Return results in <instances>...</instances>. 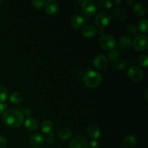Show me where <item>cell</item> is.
Returning <instances> with one entry per match:
<instances>
[{
    "mask_svg": "<svg viewBox=\"0 0 148 148\" xmlns=\"http://www.w3.org/2000/svg\"><path fill=\"white\" fill-rule=\"evenodd\" d=\"M127 29H128V31L132 35H135L136 33L138 32V28H137V26L134 24L129 25L128 27H127Z\"/></svg>",
    "mask_w": 148,
    "mask_h": 148,
    "instance_id": "cell-30",
    "label": "cell"
},
{
    "mask_svg": "<svg viewBox=\"0 0 148 148\" xmlns=\"http://www.w3.org/2000/svg\"><path fill=\"white\" fill-rule=\"evenodd\" d=\"M7 105H5V104L0 103V115H1V114H3V113H4V111H5L6 109H7Z\"/></svg>",
    "mask_w": 148,
    "mask_h": 148,
    "instance_id": "cell-35",
    "label": "cell"
},
{
    "mask_svg": "<svg viewBox=\"0 0 148 148\" xmlns=\"http://www.w3.org/2000/svg\"><path fill=\"white\" fill-rule=\"evenodd\" d=\"M53 129V124L51 120L46 119L43 121L41 124V130L45 134H50Z\"/></svg>",
    "mask_w": 148,
    "mask_h": 148,
    "instance_id": "cell-20",
    "label": "cell"
},
{
    "mask_svg": "<svg viewBox=\"0 0 148 148\" xmlns=\"http://www.w3.org/2000/svg\"><path fill=\"white\" fill-rule=\"evenodd\" d=\"M44 143V137L41 134L36 133L33 134L30 138V145L33 148L41 147Z\"/></svg>",
    "mask_w": 148,
    "mask_h": 148,
    "instance_id": "cell-11",
    "label": "cell"
},
{
    "mask_svg": "<svg viewBox=\"0 0 148 148\" xmlns=\"http://www.w3.org/2000/svg\"><path fill=\"white\" fill-rule=\"evenodd\" d=\"M49 134V137H48L46 142H47L48 145H52L54 144V143H55L54 134H53V132L50 133V134Z\"/></svg>",
    "mask_w": 148,
    "mask_h": 148,
    "instance_id": "cell-31",
    "label": "cell"
},
{
    "mask_svg": "<svg viewBox=\"0 0 148 148\" xmlns=\"http://www.w3.org/2000/svg\"><path fill=\"white\" fill-rule=\"evenodd\" d=\"M98 4H99L100 7L104 10H109L113 6L112 2L109 1V0H101L99 3H98Z\"/></svg>",
    "mask_w": 148,
    "mask_h": 148,
    "instance_id": "cell-26",
    "label": "cell"
},
{
    "mask_svg": "<svg viewBox=\"0 0 148 148\" xmlns=\"http://www.w3.org/2000/svg\"><path fill=\"white\" fill-rule=\"evenodd\" d=\"M82 80L88 88H96L102 81V75L96 71H89L84 75Z\"/></svg>",
    "mask_w": 148,
    "mask_h": 148,
    "instance_id": "cell-2",
    "label": "cell"
},
{
    "mask_svg": "<svg viewBox=\"0 0 148 148\" xmlns=\"http://www.w3.org/2000/svg\"><path fill=\"white\" fill-rule=\"evenodd\" d=\"M111 22V16L106 12L98 13L95 18V23L99 28L102 29L110 24Z\"/></svg>",
    "mask_w": 148,
    "mask_h": 148,
    "instance_id": "cell-4",
    "label": "cell"
},
{
    "mask_svg": "<svg viewBox=\"0 0 148 148\" xmlns=\"http://www.w3.org/2000/svg\"><path fill=\"white\" fill-rule=\"evenodd\" d=\"M119 56L120 53L118 50H112L108 52V56H109L110 59L112 61L117 60Z\"/></svg>",
    "mask_w": 148,
    "mask_h": 148,
    "instance_id": "cell-28",
    "label": "cell"
},
{
    "mask_svg": "<svg viewBox=\"0 0 148 148\" xmlns=\"http://www.w3.org/2000/svg\"><path fill=\"white\" fill-rule=\"evenodd\" d=\"M7 139L3 136L0 135V148H5L7 146Z\"/></svg>",
    "mask_w": 148,
    "mask_h": 148,
    "instance_id": "cell-32",
    "label": "cell"
},
{
    "mask_svg": "<svg viewBox=\"0 0 148 148\" xmlns=\"http://www.w3.org/2000/svg\"><path fill=\"white\" fill-rule=\"evenodd\" d=\"M87 133L93 140H97L101 135V131L99 127L95 124H90L87 127Z\"/></svg>",
    "mask_w": 148,
    "mask_h": 148,
    "instance_id": "cell-12",
    "label": "cell"
},
{
    "mask_svg": "<svg viewBox=\"0 0 148 148\" xmlns=\"http://www.w3.org/2000/svg\"><path fill=\"white\" fill-rule=\"evenodd\" d=\"M138 65L143 67H146L148 64V56L147 55H142L138 58L137 60Z\"/></svg>",
    "mask_w": 148,
    "mask_h": 148,
    "instance_id": "cell-27",
    "label": "cell"
},
{
    "mask_svg": "<svg viewBox=\"0 0 148 148\" xmlns=\"http://www.w3.org/2000/svg\"><path fill=\"white\" fill-rule=\"evenodd\" d=\"M38 121L33 117H29L25 121V127L30 131H36L38 129Z\"/></svg>",
    "mask_w": 148,
    "mask_h": 148,
    "instance_id": "cell-15",
    "label": "cell"
},
{
    "mask_svg": "<svg viewBox=\"0 0 148 148\" xmlns=\"http://www.w3.org/2000/svg\"><path fill=\"white\" fill-rule=\"evenodd\" d=\"M85 17L82 15H79V14H76V15L73 16L72 20H71V24H72V27L77 29L81 28L85 25Z\"/></svg>",
    "mask_w": 148,
    "mask_h": 148,
    "instance_id": "cell-14",
    "label": "cell"
},
{
    "mask_svg": "<svg viewBox=\"0 0 148 148\" xmlns=\"http://www.w3.org/2000/svg\"><path fill=\"white\" fill-rule=\"evenodd\" d=\"M132 40L130 36L127 35H123L119 38V46L121 50H127L131 46Z\"/></svg>",
    "mask_w": 148,
    "mask_h": 148,
    "instance_id": "cell-13",
    "label": "cell"
},
{
    "mask_svg": "<svg viewBox=\"0 0 148 148\" xmlns=\"http://www.w3.org/2000/svg\"><path fill=\"white\" fill-rule=\"evenodd\" d=\"M8 92L5 87L0 85V103L5 102L8 98Z\"/></svg>",
    "mask_w": 148,
    "mask_h": 148,
    "instance_id": "cell-25",
    "label": "cell"
},
{
    "mask_svg": "<svg viewBox=\"0 0 148 148\" xmlns=\"http://www.w3.org/2000/svg\"><path fill=\"white\" fill-rule=\"evenodd\" d=\"M82 9L86 15L92 16L97 11L96 3L93 0H85L82 1Z\"/></svg>",
    "mask_w": 148,
    "mask_h": 148,
    "instance_id": "cell-7",
    "label": "cell"
},
{
    "mask_svg": "<svg viewBox=\"0 0 148 148\" xmlns=\"http://www.w3.org/2000/svg\"><path fill=\"white\" fill-rule=\"evenodd\" d=\"M46 1L45 0H33L32 1V4H33V7L36 9H41L42 7L44 6Z\"/></svg>",
    "mask_w": 148,
    "mask_h": 148,
    "instance_id": "cell-29",
    "label": "cell"
},
{
    "mask_svg": "<svg viewBox=\"0 0 148 148\" xmlns=\"http://www.w3.org/2000/svg\"><path fill=\"white\" fill-rule=\"evenodd\" d=\"M147 25H148V22L146 19H143L141 20L138 23V26H137V28L138 30L143 32L144 33H147L148 32L147 29Z\"/></svg>",
    "mask_w": 148,
    "mask_h": 148,
    "instance_id": "cell-24",
    "label": "cell"
},
{
    "mask_svg": "<svg viewBox=\"0 0 148 148\" xmlns=\"http://www.w3.org/2000/svg\"><path fill=\"white\" fill-rule=\"evenodd\" d=\"M82 33L85 38H92L96 35L97 30L95 26L92 25H88L83 27Z\"/></svg>",
    "mask_w": 148,
    "mask_h": 148,
    "instance_id": "cell-17",
    "label": "cell"
},
{
    "mask_svg": "<svg viewBox=\"0 0 148 148\" xmlns=\"http://www.w3.org/2000/svg\"><path fill=\"white\" fill-rule=\"evenodd\" d=\"M99 44L105 50L112 51L116 47V40L111 34H104L100 38Z\"/></svg>",
    "mask_w": 148,
    "mask_h": 148,
    "instance_id": "cell-3",
    "label": "cell"
},
{
    "mask_svg": "<svg viewBox=\"0 0 148 148\" xmlns=\"http://www.w3.org/2000/svg\"><path fill=\"white\" fill-rule=\"evenodd\" d=\"M113 67L116 71H124L127 67V62L124 59H117L115 61Z\"/></svg>",
    "mask_w": 148,
    "mask_h": 148,
    "instance_id": "cell-21",
    "label": "cell"
},
{
    "mask_svg": "<svg viewBox=\"0 0 148 148\" xmlns=\"http://www.w3.org/2000/svg\"><path fill=\"white\" fill-rule=\"evenodd\" d=\"M88 143L83 136L78 135L74 137L69 144V148H88Z\"/></svg>",
    "mask_w": 148,
    "mask_h": 148,
    "instance_id": "cell-8",
    "label": "cell"
},
{
    "mask_svg": "<svg viewBox=\"0 0 148 148\" xmlns=\"http://www.w3.org/2000/svg\"><path fill=\"white\" fill-rule=\"evenodd\" d=\"M3 121L12 128H17L23 124L24 116L17 109H10L4 111L2 116Z\"/></svg>",
    "mask_w": 148,
    "mask_h": 148,
    "instance_id": "cell-1",
    "label": "cell"
},
{
    "mask_svg": "<svg viewBox=\"0 0 148 148\" xmlns=\"http://www.w3.org/2000/svg\"><path fill=\"white\" fill-rule=\"evenodd\" d=\"M44 7L46 12L49 14H51V15L57 14V12H59V5H58V3L54 0L46 1Z\"/></svg>",
    "mask_w": 148,
    "mask_h": 148,
    "instance_id": "cell-10",
    "label": "cell"
},
{
    "mask_svg": "<svg viewBox=\"0 0 148 148\" xmlns=\"http://www.w3.org/2000/svg\"><path fill=\"white\" fill-rule=\"evenodd\" d=\"M72 136V132L68 128H63L59 130V137L62 140H69L71 139Z\"/></svg>",
    "mask_w": 148,
    "mask_h": 148,
    "instance_id": "cell-22",
    "label": "cell"
},
{
    "mask_svg": "<svg viewBox=\"0 0 148 148\" xmlns=\"http://www.w3.org/2000/svg\"><path fill=\"white\" fill-rule=\"evenodd\" d=\"M93 64L96 69H100V70H103L108 66V58L105 55L100 54L95 58Z\"/></svg>",
    "mask_w": 148,
    "mask_h": 148,
    "instance_id": "cell-9",
    "label": "cell"
},
{
    "mask_svg": "<svg viewBox=\"0 0 148 148\" xmlns=\"http://www.w3.org/2000/svg\"><path fill=\"white\" fill-rule=\"evenodd\" d=\"M113 14H114V17L117 20L119 21H123L127 18V12L126 10L121 7H116L114 10L113 12Z\"/></svg>",
    "mask_w": 148,
    "mask_h": 148,
    "instance_id": "cell-16",
    "label": "cell"
},
{
    "mask_svg": "<svg viewBox=\"0 0 148 148\" xmlns=\"http://www.w3.org/2000/svg\"><path fill=\"white\" fill-rule=\"evenodd\" d=\"M89 145L90 148H98V146H99V143H98V142L97 140H93L90 143Z\"/></svg>",
    "mask_w": 148,
    "mask_h": 148,
    "instance_id": "cell-34",
    "label": "cell"
},
{
    "mask_svg": "<svg viewBox=\"0 0 148 148\" xmlns=\"http://www.w3.org/2000/svg\"><path fill=\"white\" fill-rule=\"evenodd\" d=\"M137 144V138L134 135H129L124 139L122 145L126 148H132Z\"/></svg>",
    "mask_w": 148,
    "mask_h": 148,
    "instance_id": "cell-19",
    "label": "cell"
},
{
    "mask_svg": "<svg viewBox=\"0 0 148 148\" xmlns=\"http://www.w3.org/2000/svg\"><path fill=\"white\" fill-rule=\"evenodd\" d=\"M133 47L138 51H143L148 48V38L145 35H139L132 41Z\"/></svg>",
    "mask_w": 148,
    "mask_h": 148,
    "instance_id": "cell-5",
    "label": "cell"
},
{
    "mask_svg": "<svg viewBox=\"0 0 148 148\" xmlns=\"http://www.w3.org/2000/svg\"><path fill=\"white\" fill-rule=\"evenodd\" d=\"M22 100H23V95L18 91H14L10 96V101L12 103H19L21 102Z\"/></svg>",
    "mask_w": 148,
    "mask_h": 148,
    "instance_id": "cell-23",
    "label": "cell"
},
{
    "mask_svg": "<svg viewBox=\"0 0 148 148\" xmlns=\"http://www.w3.org/2000/svg\"><path fill=\"white\" fill-rule=\"evenodd\" d=\"M128 76L134 82H140L144 78V72L141 68L137 66H132L128 69Z\"/></svg>",
    "mask_w": 148,
    "mask_h": 148,
    "instance_id": "cell-6",
    "label": "cell"
},
{
    "mask_svg": "<svg viewBox=\"0 0 148 148\" xmlns=\"http://www.w3.org/2000/svg\"><path fill=\"white\" fill-rule=\"evenodd\" d=\"M133 12L137 17H141L143 16L146 13V7L143 4L140 2H137L134 4L133 5Z\"/></svg>",
    "mask_w": 148,
    "mask_h": 148,
    "instance_id": "cell-18",
    "label": "cell"
},
{
    "mask_svg": "<svg viewBox=\"0 0 148 148\" xmlns=\"http://www.w3.org/2000/svg\"><path fill=\"white\" fill-rule=\"evenodd\" d=\"M20 110L22 109V114H25V116H30V115H31L32 114V111L31 109H30V108H20Z\"/></svg>",
    "mask_w": 148,
    "mask_h": 148,
    "instance_id": "cell-33",
    "label": "cell"
}]
</instances>
